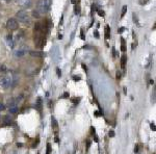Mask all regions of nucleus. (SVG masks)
I'll return each mask as SVG.
<instances>
[{
    "label": "nucleus",
    "mask_w": 156,
    "mask_h": 154,
    "mask_svg": "<svg viewBox=\"0 0 156 154\" xmlns=\"http://www.w3.org/2000/svg\"><path fill=\"white\" fill-rule=\"evenodd\" d=\"M51 0H40L37 3V12L41 14H45L50 9Z\"/></svg>",
    "instance_id": "1"
},
{
    "label": "nucleus",
    "mask_w": 156,
    "mask_h": 154,
    "mask_svg": "<svg viewBox=\"0 0 156 154\" xmlns=\"http://www.w3.org/2000/svg\"><path fill=\"white\" fill-rule=\"evenodd\" d=\"M12 82H13V76L11 74L0 75V86L7 89L12 85Z\"/></svg>",
    "instance_id": "2"
},
{
    "label": "nucleus",
    "mask_w": 156,
    "mask_h": 154,
    "mask_svg": "<svg viewBox=\"0 0 156 154\" xmlns=\"http://www.w3.org/2000/svg\"><path fill=\"white\" fill-rule=\"evenodd\" d=\"M16 17H17V19H18L19 21L22 22V23H24V24H29V22H30L27 13L24 12V11H19V12L16 14Z\"/></svg>",
    "instance_id": "3"
},
{
    "label": "nucleus",
    "mask_w": 156,
    "mask_h": 154,
    "mask_svg": "<svg viewBox=\"0 0 156 154\" xmlns=\"http://www.w3.org/2000/svg\"><path fill=\"white\" fill-rule=\"evenodd\" d=\"M6 27L9 30H16L19 27V25H18V22L15 20V19H8L7 22H6Z\"/></svg>",
    "instance_id": "4"
},
{
    "label": "nucleus",
    "mask_w": 156,
    "mask_h": 154,
    "mask_svg": "<svg viewBox=\"0 0 156 154\" xmlns=\"http://www.w3.org/2000/svg\"><path fill=\"white\" fill-rule=\"evenodd\" d=\"M17 2L23 7H29L30 6V0H17Z\"/></svg>",
    "instance_id": "5"
},
{
    "label": "nucleus",
    "mask_w": 156,
    "mask_h": 154,
    "mask_svg": "<svg viewBox=\"0 0 156 154\" xmlns=\"http://www.w3.org/2000/svg\"><path fill=\"white\" fill-rule=\"evenodd\" d=\"M29 54L31 56H34V57H42L45 55V53L40 52V51H29Z\"/></svg>",
    "instance_id": "6"
},
{
    "label": "nucleus",
    "mask_w": 156,
    "mask_h": 154,
    "mask_svg": "<svg viewBox=\"0 0 156 154\" xmlns=\"http://www.w3.org/2000/svg\"><path fill=\"white\" fill-rule=\"evenodd\" d=\"M24 54H25V51H24L23 49L17 50V51L15 52V55H16V57H22V56H23Z\"/></svg>",
    "instance_id": "7"
},
{
    "label": "nucleus",
    "mask_w": 156,
    "mask_h": 154,
    "mask_svg": "<svg viewBox=\"0 0 156 154\" xmlns=\"http://www.w3.org/2000/svg\"><path fill=\"white\" fill-rule=\"evenodd\" d=\"M126 62H127V56H126V55H122V57H121V66H122V68H125Z\"/></svg>",
    "instance_id": "8"
},
{
    "label": "nucleus",
    "mask_w": 156,
    "mask_h": 154,
    "mask_svg": "<svg viewBox=\"0 0 156 154\" xmlns=\"http://www.w3.org/2000/svg\"><path fill=\"white\" fill-rule=\"evenodd\" d=\"M18 111V108H17V105L14 104L12 105V106H9V112H12V113H16Z\"/></svg>",
    "instance_id": "9"
},
{
    "label": "nucleus",
    "mask_w": 156,
    "mask_h": 154,
    "mask_svg": "<svg viewBox=\"0 0 156 154\" xmlns=\"http://www.w3.org/2000/svg\"><path fill=\"white\" fill-rule=\"evenodd\" d=\"M6 41H7L8 45L11 46V48H13V47H14V43H13V40H12V35H7V37H6Z\"/></svg>",
    "instance_id": "10"
},
{
    "label": "nucleus",
    "mask_w": 156,
    "mask_h": 154,
    "mask_svg": "<svg viewBox=\"0 0 156 154\" xmlns=\"http://www.w3.org/2000/svg\"><path fill=\"white\" fill-rule=\"evenodd\" d=\"M110 28H109V26L108 25H106L105 26V38H109V30Z\"/></svg>",
    "instance_id": "11"
},
{
    "label": "nucleus",
    "mask_w": 156,
    "mask_h": 154,
    "mask_svg": "<svg viewBox=\"0 0 156 154\" xmlns=\"http://www.w3.org/2000/svg\"><path fill=\"white\" fill-rule=\"evenodd\" d=\"M51 121H52V127H53V129H57L58 128V124H57V121L54 119V118H52L51 119Z\"/></svg>",
    "instance_id": "12"
},
{
    "label": "nucleus",
    "mask_w": 156,
    "mask_h": 154,
    "mask_svg": "<svg viewBox=\"0 0 156 154\" xmlns=\"http://www.w3.org/2000/svg\"><path fill=\"white\" fill-rule=\"evenodd\" d=\"M36 107H37L38 110H41V109H42V100H41L40 98L37 99V105H36Z\"/></svg>",
    "instance_id": "13"
},
{
    "label": "nucleus",
    "mask_w": 156,
    "mask_h": 154,
    "mask_svg": "<svg viewBox=\"0 0 156 154\" xmlns=\"http://www.w3.org/2000/svg\"><path fill=\"white\" fill-rule=\"evenodd\" d=\"M126 12H127V5H124L123 8H122V14H121V17H124Z\"/></svg>",
    "instance_id": "14"
},
{
    "label": "nucleus",
    "mask_w": 156,
    "mask_h": 154,
    "mask_svg": "<svg viewBox=\"0 0 156 154\" xmlns=\"http://www.w3.org/2000/svg\"><path fill=\"white\" fill-rule=\"evenodd\" d=\"M51 152V145L50 144H47V151H46V154H50Z\"/></svg>",
    "instance_id": "15"
},
{
    "label": "nucleus",
    "mask_w": 156,
    "mask_h": 154,
    "mask_svg": "<svg viewBox=\"0 0 156 154\" xmlns=\"http://www.w3.org/2000/svg\"><path fill=\"white\" fill-rule=\"evenodd\" d=\"M75 13H76V15H79L80 14V7H79V5H76L75 6Z\"/></svg>",
    "instance_id": "16"
},
{
    "label": "nucleus",
    "mask_w": 156,
    "mask_h": 154,
    "mask_svg": "<svg viewBox=\"0 0 156 154\" xmlns=\"http://www.w3.org/2000/svg\"><path fill=\"white\" fill-rule=\"evenodd\" d=\"M4 121H5V124H6V125H8V124H11V122H12V120H11V119H9L8 117H5V118H4Z\"/></svg>",
    "instance_id": "17"
},
{
    "label": "nucleus",
    "mask_w": 156,
    "mask_h": 154,
    "mask_svg": "<svg viewBox=\"0 0 156 154\" xmlns=\"http://www.w3.org/2000/svg\"><path fill=\"white\" fill-rule=\"evenodd\" d=\"M121 49H122V51H125V50H126V47H125V41L123 40V38H122V48H121Z\"/></svg>",
    "instance_id": "18"
},
{
    "label": "nucleus",
    "mask_w": 156,
    "mask_h": 154,
    "mask_svg": "<svg viewBox=\"0 0 156 154\" xmlns=\"http://www.w3.org/2000/svg\"><path fill=\"white\" fill-rule=\"evenodd\" d=\"M69 97H70V96H69V93H68V92H65L62 98H65V99H66V98H69Z\"/></svg>",
    "instance_id": "19"
},
{
    "label": "nucleus",
    "mask_w": 156,
    "mask_h": 154,
    "mask_svg": "<svg viewBox=\"0 0 156 154\" xmlns=\"http://www.w3.org/2000/svg\"><path fill=\"white\" fill-rule=\"evenodd\" d=\"M32 14H33V17H35V18H38V17H40V15H38V12H37V11H33Z\"/></svg>",
    "instance_id": "20"
},
{
    "label": "nucleus",
    "mask_w": 156,
    "mask_h": 154,
    "mask_svg": "<svg viewBox=\"0 0 156 154\" xmlns=\"http://www.w3.org/2000/svg\"><path fill=\"white\" fill-rule=\"evenodd\" d=\"M73 79H74L75 81H79V80H80V77H79V76H73Z\"/></svg>",
    "instance_id": "21"
},
{
    "label": "nucleus",
    "mask_w": 156,
    "mask_h": 154,
    "mask_svg": "<svg viewBox=\"0 0 156 154\" xmlns=\"http://www.w3.org/2000/svg\"><path fill=\"white\" fill-rule=\"evenodd\" d=\"M108 136H109V137H111V138H113V137H114V131L110 130V131H109V133H108Z\"/></svg>",
    "instance_id": "22"
},
{
    "label": "nucleus",
    "mask_w": 156,
    "mask_h": 154,
    "mask_svg": "<svg viewBox=\"0 0 156 154\" xmlns=\"http://www.w3.org/2000/svg\"><path fill=\"white\" fill-rule=\"evenodd\" d=\"M151 100H152L153 102H155V91H153V94H152V98H151Z\"/></svg>",
    "instance_id": "23"
},
{
    "label": "nucleus",
    "mask_w": 156,
    "mask_h": 154,
    "mask_svg": "<svg viewBox=\"0 0 156 154\" xmlns=\"http://www.w3.org/2000/svg\"><path fill=\"white\" fill-rule=\"evenodd\" d=\"M56 72H57V76H61V75H62V72H61L60 68H57V69H56Z\"/></svg>",
    "instance_id": "24"
},
{
    "label": "nucleus",
    "mask_w": 156,
    "mask_h": 154,
    "mask_svg": "<svg viewBox=\"0 0 156 154\" xmlns=\"http://www.w3.org/2000/svg\"><path fill=\"white\" fill-rule=\"evenodd\" d=\"M5 109V106H4V105L3 104H0V111H1V110H4Z\"/></svg>",
    "instance_id": "25"
},
{
    "label": "nucleus",
    "mask_w": 156,
    "mask_h": 154,
    "mask_svg": "<svg viewBox=\"0 0 156 154\" xmlns=\"http://www.w3.org/2000/svg\"><path fill=\"white\" fill-rule=\"evenodd\" d=\"M98 14H99V16L104 17V12H103V11H99V12H98Z\"/></svg>",
    "instance_id": "26"
},
{
    "label": "nucleus",
    "mask_w": 156,
    "mask_h": 154,
    "mask_svg": "<svg viewBox=\"0 0 156 154\" xmlns=\"http://www.w3.org/2000/svg\"><path fill=\"white\" fill-rule=\"evenodd\" d=\"M150 126H151L152 130H154V131H155V124H154V123H151V125H150Z\"/></svg>",
    "instance_id": "27"
},
{
    "label": "nucleus",
    "mask_w": 156,
    "mask_h": 154,
    "mask_svg": "<svg viewBox=\"0 0 156 154\" xmlns=\"http://www.w3.org/2000/svg\"><path fill=\"white\" fill-rule=\"evenodd\" d=\"M81 38H82V40H85V37H84V33H83V30H81Z\"/></svg>",
    "instance_id": "28"
},
{
    "label": "nucleus",
    "mask_w": 156,
    "mask_h": 154,
    "mask_svg": "<svg viewBox=\"0 0 156 154\" xmlns=\"http://www.w3.org/2000/svg\"><path fill=\"white\" fill-rule=\"evenodd\" d=\"M124 30H125V28H124V27H121L120 29H119V32H120V33H122V32H123Z\"/></svg>",
    "instance_id": "29"
},
{
    "label": "nucleus",
    "mask_w": 156,
    "mask_h": 154,
    "mask_svg": "<svg viewBox=\"0 0 156 154\" xmlns=\"http://www.w3.org/2000/svg\"><path fill=\"white\" fill-rule=\"evenodd\" d=\"M120 77H121V73H120V72H118V73H116V78L120 79Z\"/></svg>",
    "instance_id": "30"
},
{
    "label": "nucleus",
    "mask_w": 156,
    "mask_h": 154,
    "mask_svg": "<svg viewBox=\"0 0 156 154\" xmlns=\"http://www.w3.org/2000/svg\"><path fill=\"white\" fill-rule=\"evenodd\" d=\"M138 151H139V146H135V148H134V152L136 153Z\"/></svg>",
    "instance_id": "31"
},
{
    "label": "nucleus",
    "mask_w": 156,
    "mask_h": 154,
    "mask_svg": "<svg viewBox=\"0 0 156 154\" xmlns=\"http://www.w3.org/2000/svg\"><path fill=\"white\" fill-rule=\"evenodd\" d=\"M86 145H87V149H89L90 146H91V142H90V141H87V144H86Z\"/></svg>",
    "instance_id": "32"
},
{
    "label": "nucleus",
    "mask_w": 156,
    "mask_h": 154,
    "mask_svg": "<svg viewBox=\"0 0 156 154\" xmlns=\"http://www.w3.org/2000/svg\"><path fill=\"white\" fill-rule=\"evenodd\" d=\"M95 36L96 37H99V34H98V32H97V31H95Z\"/></svg>",
    "instance_id": "33"
},
{
    "label": "nucleus",
    "mask_w": 156,
    "mask_h": 154,
    "mask_svg": "<svg viewBox=\"0 0 156 154\" xmlns=\"http://www.w3.org/2000/svg\"><path fill=\"white\" fill-rule=\"evenodd\" d=\"M81 66H82V68H83V69H84V70H85V71H86V66H84V65H83V64H82V65H81Z\"/></svg>",
    "instance_id": "34"
},
{
    "label": "nucleus",
    "mask_w": 156,
    "mask_h": 154,
    "mask_svg": "<svg viewBox=\"0 0 156 154\" xmlns=\"http://www.w3.org/2000/svg\"><path fill=\"white\" fill-rule=\"evenodd\" d=\"M58 37H60V40H62V38H63V35H62V34H60V35H58Z\"/></svg>",
    "instance_id": "35"
}]
</instances>
